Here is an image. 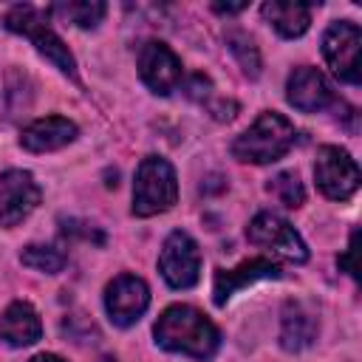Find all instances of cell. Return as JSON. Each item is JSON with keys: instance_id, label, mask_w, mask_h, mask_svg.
Wrapping results in <instances>:
<instances>
[{"instance_id": "obj_1", "label": "cell", "mask_w": 362, "mask_h": 362, "mask_svg": "<svg viewBox=\"0 0 362 362\" xmlns=\"http://www.w3.org/2000/svg\"><path fill=\"white\" fill-rule=\"evenodd\" d=\"M156 342L164 351L187 354L195 359H206L218 351V331L215 325L195 311L192 305H170L156 322Z\"/></svg>"}, {"instance_id": "obj_2", "label": "cell", "mask_w": 362, "mask_h": 362, "mask_svg": "<svg viewBox=\"0 0 362 362\" xmlns=\"http://www.w3.org/2000/svg\"><path fill=\"white\" fill-rule=\"evenodd\" d=\"M294 144V124L280 113H260L255 124L235 139L232 156L238 161L269 164L283 158Z\"/></svg>"}, {"instance_id": "obj_3", "label": "cell", "mask_w": 362, "mask_h": 362, "mask_svg": "<svg viewBox=\"0 0 362 362\" xmlns=\"http://www.w3.org/2000/svg\"><path fill=\"white\" fill-rule=\"evenodd\" d=\"M178 198L175 170L170 161L158 156H147L136 170V187H133V212L141 218L158 215L170 209Z\"/></svg>"}, {"instance_id": "obj_4", "label": "cell", "mask_w": 362, "mask_h": 362, "mask_svg": "<svg viewBox=\"0 0 362 362\" xmlns=\"http://www.w3.org/2000/svg\"><path fill=\"white\" fill-rule=\"evenodd\" d=\"M6 28H11V31L28 37V40L37 45V51H40L42 57H48L62 74L76 76V62H74L68 45H65V42L59 40V34L48 25V20L42 17V11H37L34 6H14V8L6 14Z\"/></svg>"}, {"instance_id": "obj_5", "label": "cell", "mask_w": 362, "mask_h": 362, "mask_svg": "<svg viewBox=\"0 0 362 362\" xmlns=\"http://www.w3.org/2000/svg\"><path fill=\"white\" fill-rule=\"evenodd\" d=\"M314 178H317V187L322 189V195H328L334 201H345L359 187V167L345 150L325 144L317 150Z\"/></svg>"}, {"instance_id": "obj_6", "label": "cell", "mask_w": 362, "mask_h": 362, "mask_svg": "<svg viewBox=\"0 0 362 362\" xmlns=\"http://www.w3.org/2000/svg\"><path fill=\"white\" fill-rule=\"evenodd\" d=\"M161 277L173 288H192L201 277V252L187 232H173L158 255Z\"/></svg>"}, {"instance_id": "obj_7", "label": "cell", "mask_w": 362, "mask_h": 362, "mask_svg": "<svg viewBox=\"0 0 362 362\" xmlns=\"http://www.w3.org/2000/svg\"><path fill=\"white\" fill-rule=\"evenodd\" d=\"M359 45H362V34L354 23L342 20V23H331V28L325 31L322 37V54H325V62L331 65V71L356 85L362 71H359Z\"/></svg>"}, {"instance_id": "obj_8", "label": "cell", "mask_w": 362, "mask_h": 362, "mask_svg": "<svg viewBox=\"0 0 362 362\" xmlns=\"http://www.w3.org/2000/svg\"><path fill=\"white\" fill-rule=\"evenodd\" d=\"M249 240L257 243V246H266L272 252H277L280 257L286 260H294V263H303L308 257V249L303 243V238L294 232V226L272 212H260L255 215V221L249 223L246 229Z\"/></svg>"}, {"instance_id": "obj_9", "label": "cell", "mask_w": 362, "mask_h": 362, "mask_svg": "<svg viewBox=\"0 0 362 362\" xmlns=\"http://www.w3.org/2000/svg\"><path fill=\"white\" fill-rule=\"evenodd\" d=\"M147 305H150V291L144 280L136 274H119L105 291V308L110 320L122 328L133 325L147 311Z\"/></svg>"}, {"instance_id": "obj_10", "label": "cell", "mask_w": 362, "mask_h": 362, "mask_svg": "<svg viewBox=\"0 0 362 362\" xmlns=\"http://www.w3.org/2000/svg\"><path fill=\"white\" fill-rule=\"evenodd\" d=\"M40 204V187L34 184L31 173L8 170L0 178V223L17 226L23 218L31 215V209Z\"/></svg>"}, {"instance_id": "obj_11", "label": "cell", "mask_w": 362, "mask_h": 362, "mask_svg": "<svg viewBox=\"0 0 362 362\" xmlns=\"http://www.w3.org/2000/svg\"><path fill=\"white\" fill-rule=\"evenodd\" d=\"M139 74L156 93H170L181 82V59L164 42H144L139 51Z\"/></svg>"}, {"instance_id": "obj_12", "label": "cell", "mask_w": 362, "mask_h": 362, "mask_svg": "<svg viewBox=\"0 0 362 362\" xmlns=\"http://www.w3.org/2000/svg\"><path fill=\"white\" fill-rule=\"evenodd\" d=\"M286 99H288V105H294L303 113H317L334 102V93L317 68L303 65V68H294V74L288 76Z\"/></svg>"}, {"instance_id": "obj_13", "label": "cell", "mask_w": 362, "mask_h": 362, "mask_svg": "<svg viewBox=\"0 0 362 362\" xmlns=\"http://www.w3.org/2000/svg\"><path fill=\"white\" fill-rule=\"evenodd\" d=\"M74 139H76V124L74 122H68L62 116H45V119L31 122L23 130L20 144L31 153H51V150L65 147Z\"/></svg>"}, {"instance_id": "obj_14", "label": "cell", "mask_w": 362, "mask_h": 362, "mask_svg": "<svg viewBox=\"0 0 362 362\" xmlns=\"http://www.w3.org/2000/svg\"><path fill=\"white\" fill-rule=\"evenodd\" d=\"M274 277H280V269L266 257H252V260H243L238 269L218 272L215 274V305H223L232 297V291L255 280H274Z\"/></svg>"}, {"instance_id": "obj_15", "label": "cell", "mask_w": 362, "mask_h": 362, "mask_svg": "<svg viewBox=\"0 0 362 362\" xmlns=\"http://www.w3.org/2000/svg\"><path fill=\"white\" fill-rule=\"evenodd\" d=\"M42 334V325H40V317L37 311L28 305V303H11L3 317H0V339L14 345V348H23V345H31L37 342Z\"/></svg>"}, {"instance_id": "obj_16", "label": "cell", "mask_w": 362, "mask_h": 362, "mask_svg": "<svg viewBox=\"0 0 362 362\" xmlns=\"http://www.w3.org/2000/svg\"><path fill=\"white\" fill-rule=\"evenodd\" d=\"M317 337V320L314 314L300 305V303H288L283 311V328H280V342L286 351H303L305 345H311Z\"/></svg>"}, {"instance_id": "obj_17", "label": "cell", "mask_w": 362, "mask_h": 362, "mask_svg": "<svg viewBox=\"0 0 362 362\" xmlns=\"http://www.w3.org/2000/svg\"><path fill=\"white\" fill-rule=\"evenodd\" d=\"M263 17L283 34V37H300L311 23V8L305 3H286L272 0L263 3Z\"/></svg>"}, {"instance_id": "obj_18", "label": "cell", "mask_w": 362, "mask_h": 362, "mask_svg": "<svg viewBox=\"0 0 362 362\" xmlns=\"http://www.w3.org/2000/svg\"><path fill=\"white\" fill-rule=\"evenodd\" d=\"M54 14H59L62 20L82 25V28H93L102 17H105V3L99 0H76V3H59L54 6Z\"/></svg>"}, {"instance_id": "obj_19", "label": "cell", "mask_w": 362, "mask_h": 362, "mask_svg": "<svg viewBox=\"0 0 362 362\" xmlns=\"http://www.w3.org/2000/svg\"><path fill=\"white\" fill-rule=\"evenodd\" d=\"M20 260L28 269H37V272H45V274H57L65 266V255L54 246H25Z\"/></svg>"}, {"instance_id": "obj_20", "label": "cell", "mask_w": 362, "mask_h": 362, "mask_svg": "<svg viewBox=\"0 0 362 362\" xmlns=\"http://www.w3.org/2000/svg\"><path fill=\"white\" fill-rule=\"evenodd\" d=\"M226 45H229V51L238 57L240 68H243L249 76H257V74H260V54H257L255 42H252L246 34L229 31V34H226Z\"/></svg>"}, {"instance_id": "obj_21", "label": "cell", "mask_w": 362, "mask_h": 362, "mask_svg": "<svg viewBox=\"0 0 362 362\" xmlns=\"http://www.w3.org/2000/svg\"><path fill=\"white\" fill-rule=\"evenodd\" d=\"M269 192H272L280 204H286V206H300L303 198H305V189H303L297 173H277V175L272 178V184H269Z\"/></svg>"}, {"instance_id": "obj_22", "label": "cell", "mask_w": 362, "mask_h": 362, "mask_svg": "<svg viewBox=\"0 0 362 362\" xmlns=\"http://www.w3.org/2000/svg\"><path fill=\"white\" fill-rule=\"evenodd\" d=\"M354 257H356V232L351 235V246H348V252L339 257V266H342L351 277H356V263H354Z\"/></svg>"}, {"instance_id": "obj_23", "label": "cell", "mask_w": 362, "mask_h": 362, "mask_svg": "<svg viewBox=\"0 0 362 362\" xmlns=\"http://www.w3.org/2000/svg\"><path fill=\"white\" fill-rule=\"evenodd\" d=\"M240 8H246V3H226V6L215 3V11H226V14H235V11H240Z\"/></svg>"}, {"instance_id": "obj_24", "label": "cell", "mask_w": 362, "mask_h": 362, "mask_svg": "<svg viewBox=\"0 0 362 362\" xmlns=\"http://www.w3.org/2000/svg\"><path fill=\"white\" fill-rule=\"evenodd\" d=\"M31 362H65V359H59L57 354H37Z\"/></svg>"}]
</instances>
